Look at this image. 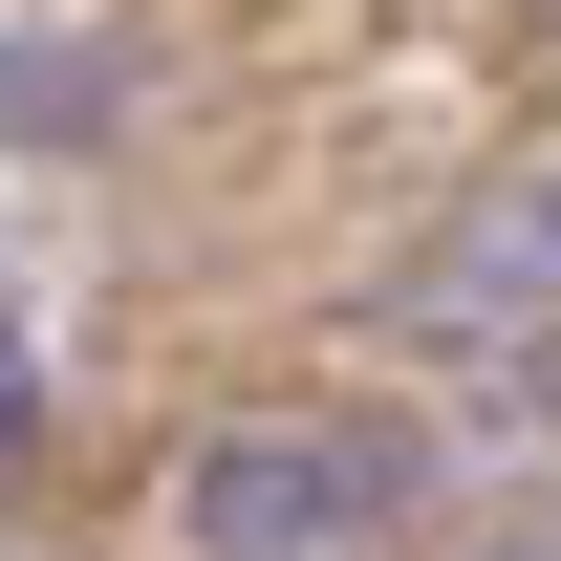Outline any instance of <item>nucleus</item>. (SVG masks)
<instances>
[{
  "label": "nucleus",
  "mask_w": 561,
  "mask_h": 561,
  "mask_svg": "<svg viewBox=\"0 0 561 561\" xmlns=\"http://www.w3.org/2000/svg\"><path fill=\"white\" fill-rule=\"evenodd\" d=\"M389 496H411V454H389V432H346V411L216 432V454H195V561H346Z\"/></svg>",
  "instance_id": "1"
}]
</instances>
